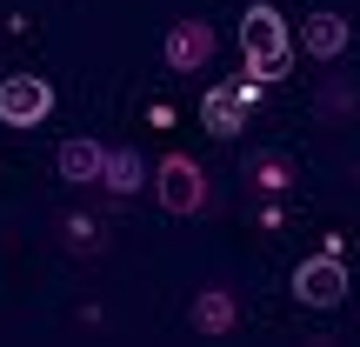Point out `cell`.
<instances>
[{"mask_svg": "<svg viewBox=\"0 0 360 347\" xmlns=\"http://www.w3.org/2000/svg\"><path fill=\"white\" fill-rule=\"evenodd\" d=\"M53 168H60L67 187H87V180H101V168H107V147H101V141H87V134H74V141H60Z\"/></svg>", "mask_w": 360, "mask_h": 347, "instance_id": "9", "label": "cell"}, {"mask_svg": "<svg viewBox=\"0 0 360 347\" xmlns=\"http://www.w3.org/2000/svg\"><path fill=\"white\" fill-rule=\"evenodd\" d=\"M233 321H240V308H233L227 287H200V294H193V334L200 341H227Z\"/></svg>", "mask_w": 360, "mask_h": 347, "instance_id": "8", "label": "cell"}, {"mask_svg": "<svg viewBox=\"0 0 360 347\" xmlns=\"http://www.w3.org/2000/svg\"><path fill=\"white\" fill-rule=\"evenodd\" d=\"M300 47H307L314 61H340V53L354 47V20L347 13H314V20L300 27Z\"/></svg>", "mask_w": 360, "mask_h": 347, "instance_id": "7", "label": "cell"}, {"mask_svg": "<svg viewBox=\"0 0 360 347\" xmlns=\"http://www.w3.org/2000/svg\"><path fill=\"white\" fill-rule=\"evenodd\" d=\"M141 180H147V168H141L134 147H107V168H101V187L107 194H141Z\"/></svg>", "mask_w": 360, "mask_h": 347, "instance_id": "11", "label": "cell"}, {"mask_svg": "<svg viewBox=\"0 0 360 347\" xmlns=\"http://www.w3.org/2000/svg\"><path fill=\"white\" fill-rule=\"evenodd\" d=\"M160 53H167L174 74H200V67L214 61V27H207V20H174Z\"/></svg>", "mask_w": 360, "mask_h": 347, "instance_id": "6", "label": "cell"}, {"mask_svg": "<svg viewBox=\"0 0 360 347\" xmlns=\"http://www.w3.org/2000/svg\"><path fill=\"white\" fill-rule=\"evenodd\" d=\"M154 194H160L167 214H200V207H207V174H200V160H193V154H167V160L154 168Z\"/></svg>", "mask_w": 360, "mask_h": 347, "instance_id": "3", "label": "cell"}, {"mask_svg": "<svg viewBox=\"0 0 360 347\" xmlns=\"http://www.w3.org/2000/svg\"><path fill=\"white\" fill-rule=\"evenodd\" d=\"M240 53H247V74L267 87V80H281L287 67H294V34H287V20L274 7H247L240 13Z\"/></svg>", "mask_w": 360, "mask_h": 347, "instance_id": "1", "label": "cell"}, {"mask_svg": "<svg viewBox=\"0 0 360 347\" xmlns=\"http://www.w3.org/2000/svg\"><path fill=\"white\" fill-rule=\"evenodd\" d=\"M247 187L287 194V187H294V160H287L281 147H254V154H247Z\"/></svg>", "mask_w": 360, "mask_h": 347, "instance_id": "10", "label": "cell"}, {"mask_svg": "<svg viewBox=\"0 0 360 347\" xmlns=\"http://www.w3.org/2000/svg\"><path fill=\"white\" fill-rule=\"evenodd\" d=\"M53 114V87L40 74H7L0 80V120L7 127H40Z\"/></svg>", "mask_w": 360, "mask_h": 347, "instance_id": "5", "label": "cell"}, {"mask_svg": "<svg viewBox=\"0 0 360 347\" xmlns=\"http://www.w3.org/2000/svg\"><path fill=\"white\" fill-rule=\"evenodd\" d=\"M294 301L300 308H340L347 301V260H334V254L300 260L294 267Z\"/></svg>", "mask_w": 360, "mask_h": 347, "instance_id": "4", "label": "cell"}, {"mask_svg": "<svg viewBox=\"0 0 360 347\" xmlns=\"http://www.w3.org/2000/svg\"><path fill=\"white\" fill-rule=\"evenodd\" d=\"M260 107V80L247 74V80H220V87H207V101H200V120H207V134H220V141H233V134L247 127V114Z\"/></svg>", "mask_w": 360, "mask_h": 347, "instance_id": "2", "label": "cell"}]
</instances>
